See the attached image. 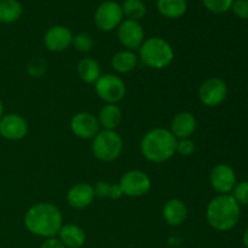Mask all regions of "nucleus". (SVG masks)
Here are the masks:
<instances>
[{"label": "nucleus", "mask_w": 248, "mask_h": 248, "mask_svg": "<svg viewBox=\"0 0 248 248\" xmlns=\"http://www.w3.org/2000/svg\"><path fill=\"white\" fill-rule=\"evenodd\" d=\"M157 11L160 15L170 19H176L183 16L188 10L186 0H157Z\"/></svg>", "instance_id": "22"}, {"label": "nucleus", "mask_w": 248, "mask_h": 248, "mask_svg": "<svg viewBox=\"0 0 248 248\" xmlns=\"http://www.w3.org/2000/svg\"><path fill=\"white\" fill-rule=\"evenodd\" d=\"M140 63L138 55L132 50L118 51L111 58V67L119 74H126V73L132 72Z\"/></svg>", "instance_id": "20"}, {"label": "nucleus", "mask_w": 248, "mask_h": 248, "mask_svg": "<svg viewBox=\"0 0 248 248\" xmlns=\"http://www.w3.org/2000/svg\"><path fill=\"white\" fill-rule=\"evenodd\" d=\"M22 5L18 0H0V22L5 24L14 23L21 17Z\"/></svg>", "instance_id": "23"}, {"label": "nucleus", "mask_w": 248, "mask_h": 248, "mask_svg": "<svg viewBox=\"0 0 248 248\" xmlns=\"http://www.w3.org/2000/svg\"><path fill=\"white\" fill-rule=\"evenodd\" d=\"M77 70L80 79L86 84H94L102 75L101 65L92 57H85L80 60Z\"/></svg>", "instance_id": "21"}, {"label": "nucleus", "mask_w": 248, "mask_h": 248, "mask_svg": "<svg viewBox=\"0 0 248 248\" xmlns=\"http://www.w3.org/2000/svg\"><path fill=\"white\" fill-rule=\"evenodd\" d=\"M57 236L65 248H81L86 242L85 232L75 224H63Z\"/></svg>", "instance_id": "18"}, {"label": "nucleus", "mask_w": 248, "mask_h": 248, "mask_svg": "<svg viewBox=\"0 0 248 248\" xmlns=\"http://www.w3.org/2000/svg\"><path fill=\"white\" fill-rule=\"evenodd\" d=\"M210 183L218 195H227L232 193L236 186V173L228 164H218L211 171Z\"/></svg>", "instance_id": "12"}, {"label": "nucleus", "mask_w": 248, "mask_h": 248, "mask_svg": "<svg viewBox=\"0 0 248 248\" xmlns=\"http://www.w3.org/2000/svg\"><path fill=\"white\" fill-rule=\"evenodd\" d=\"M232 10L239 18L248 19V0H234Z\"/></svg>", "instance_id": "30"}, {"label": "nucleus", "mask_w": 248, "mask_h": 248, "mask_svg": "<svg viewBox=\"0 0 248 248\" xmlns=\"http://www.w3.org/2000/svg\"><path fill=\"white\" fill-rule=\"evenodd\" d=\"M138 58L147 67L160 70L173 62L174 51L171 44L164 38L153 36L143 41L138 48Z\"/></svg>", "instance_id": "4"}, {"label": "nucleus", "mask_w": 248, "mask_h": 248, "mask_svg": "<svg viewBox=\"0 0 248 248\" xmlns=\"http://www.w3.org/2000/svg\"><path fill=\"white\" fill-rule=\"evenodd\" d=\"M40 248H65L64 245L58 240V237H50L45 239V241L41 244Z\"/></svg>", "instance_id": "31"}, {"label": "nucleus", "mask_w": 248, "mask_h": 248, "mask_svg": "<svg viewBox=\"0 0 248 248\" xmlns=\"http://www.w3.org/2000/svg\"><path fill=\"white\" fill-rule=\"evenodd\" d=\"M124 21L121 4L114 0L101 2L94 11V24L102 31H111Z\"/></svg>", "instance_id": "8"}, {"label": "nucleus", "mask_w": 248, "mask_h": 248, "mask_svg": "<svg viewBox=\"0 0 248 248\" xmlns=\"http://www.w3.org/2000/svg\"><path fill=\"white\" fill-rule=\"evenodd\" d=\"M29 126L26 119L16 113H10L0 119V135L9 140H21L28 135Z\"/></svg>", "instance_id": "13"}, {"label": "nucleus", "mask_w": 248, "mask_h": 248, "mask_svg": "<svg viewBox=\"0 0 248 248\" xmlns=\"http://www.w3.org/2000/svg\"><path fill=\"white\" fill-rule=\"evenodd\" d=\"M94 198L93 186L89 183H77L67 193V202L68 205L75 210H84L87 208L92 202Z\"/></svg>", "instance_id": "15"}, {"label": "nucleus", "mask_w": 248, "mask_h": 248, "mask_svg": "<svg viewBox=\"0 0 248 248\" xmlns=\"http://www.w3.org/2000/svg\"><path fill=\"white\" fill-rule=\"evenodd\" d=\"M188 217V207L181 199H170L162 207V218L171 227L183 224Z\"/></svg>", "instance_id": "17"}, {"label": "nucleus", "mask_w": 248, "mask_h": 248, "mask_svg": "<svg viewBox=\"0 0 248 248\" xmlns=\"http://www.w3.org/2000/svg\"><path fill=\"white\" fill-rule=\"evenodd\" d=\"M24 227L35 236L50 239L57 236L63 225L62 212L51 202H38L24 215Z\"/></svg>", "instance_id": "1"}, {"label": "nucleus", "mask_w": 248, "mask_h": 248, "mask_svg": "<svg viewBox=\"0 0 248 248\" xmlns=\"http://www.w3.org/2000/svg\"><path fill=\"white\" fill-rule=\"evenodd\" d=\"M70 131L80 140H93L101 131L97 116L89 111H79L70 119Z\"/></svg>", "instance_id": "11"}, {"label": "nucleus", "mask_w": 248, "mask_h": 248, "mask_svg": "<svg viewBox=\"0 0 248 248\" xmlns=\"http://www.w3.org/2000/svg\"><path fill=\"white\" fill-rule=\"evenodd\" d=\"M4 116V104H2L1 99H0V119Z\"/></svg>", "instance_id": "33"}, {"label": "nucleus", "mask_w": 248, "mask_h": 248, "mask_svg": "<svg viewBox=\"0 0 248 248\" xmlns=\"http://www.w3.org/2000/svg\"><path fill=\"white\" fill-rule=\"evenodd\" d=\"M97 120L103 130L115 131L123 120V111L118 104L106 103L99 109Z\"/></svg>", "instance_id": "19"}, {"label": "nucleus", "mask_w": 248, "mask_h": 248, "mask_svg": "<svg viewBox=\"0 0 248 248\" xmlns=\"http://www.w3.org/2000/svg\"><path fill=\"white\" fill-rule=\"evenodd\" d=\"M121 9L126 19L131 21L140 22L147 15V6L143 0H124Z\"/></svg>", "instance_id": "24"}, {"label": "nucleus", "mask_w": 248, "mask_h": 248, "mask_svg": "<svg viewBox=\"0 0 248 248\" xmlns=\"http://www.w3.org/2000/svg\"><path fill=\"white\" fill-rule=\"evenodd\" d=\"M124 140L116 131L101 130L92 140V153L102 162H113L121 155Z\"/></svg>", "instance_id": "5"}, {"label": "nucleus", "mask_w": 248, "mask_h": 248, "mask_svg": "<svg viewBox=\"0 0 248 248\" xmlns=\"http://www.w3.org/2000/svg\"><path fill=\"white\" fill-rule=\"evenodd\" d=\"M123 194L128 198H142L152 189L149 174L140 170H130L125 172L119 182Z\"/></svg>", "instance_id": "7"}, {"label": "nucleus", "mask_w": 248, "mask_h": 248, "mask_svg": "<svg viewBox=\"0 0 248 248\" xmlns=\"http://www.w3.org/2000/svg\"><path fill=\"white\" fill-rule=\"evenodd\" d=\"M72 45L74 46L75 50H78L79 52L86 53L90 52V51L93 48L94 40L93 38H92L91 34L81 31V33H78L73 36Z\"/></svg>", "instance_id": "25"}, {"label": "nucleus", "mask_w": 248, "mask_h": 248, "mask_svg": "<svg viewBox=\"0 0 248 248\" xmlns=\"http://www.w3.org/2000/svg\"><path fill=\"white\" fill-rule=\"evenodd\" d=\"M93 85L97 96L106 103L118 104L125 98L126 84L116 74H102Z\"/></svg>", "instance_id": "6"}, {"label": "nucleus", "mask_w": 248, "mask_h": 248, "mask_svg": "<svg viewBox=\"0 0 248 248\" xmlns=\"http://www.w3.org/2000/svg\"><path fill=\"white\" fill-rule=\"evenodd\" d=\"M242 241H244V245L246 246V248H248V227H247V229L245 230L244 236H242Z\"/></svg>", "instance_id": "32"}, {"label": "nucleus", "mask_w": 248, "mask_h": 248, "mask_svg": "<svg viewBox=\"0 0 248 248\" xmlns=\"http://www.w3.org/2000/svg\"><path fill=\"white\" fill-rule=\"evenodd\" d=\"M196 119L190 111H179L172 118L169 130L177 140L190 138L196 130Z\"/></svg>", "instance_id": "16"}, {"label": "nucleus", "mask_w": 248, "mask_h": 248, "mask_svg": "<svg viewBox=\"0 0 248 248\" xmlns=\"http://www.w3.org/2000/svg\"><path fill=\"white\" fill-rule=\"evenodd\" d=\"M93 189H94V195H96L97 198L111 199V195H113L114 184L108 183V182L99 181L94 184Z\"/></svg>", "instance_id": "29"}, {"label": "nucleus", "mask_w": 248, "mask_h": 248, "mask_svg": "<svg viewBox=\"0 0 248 248\" xmlns=\"http://www.w3.org/2000/svg\"><path fill=\"white\" fill-rule=\"evenodd\" d=\"M232 196L236 200L240 206H248V181H242L236 183Z\"/></svg>", "instance_id": "27"}, {"label": "nucleus", "mask_w": 248, "mask_h": 248, "mask_svg": "<svg viewBox=\"0 0 248 248\" xmlns=\"http://www.w3.org/2000/svg\"><path fill=\"white\" fill-rule=\"evenodd\" d=\"M241 217V206L232 194L217 195L208 202L206 219L210 227L217 232H229L234 229Z\"/></svg>", "instance_id": "3"}, {"label": "nucleus", "mask_w": 248, "mask_h": 248, "mask_svg": "<svg viewBox=\"0 0 248 248\" xmlns=\"http://www.w3.org/2000/svg\"><path fill=\"white\" fill-rule=\"evenodd\" d=\"M176 153L181 154L182 156H190L195 153V143L190 138L177 140Z\"/></svg>", "instance_id": "28"}, {"label": "nucleus", "mask_w": 248, "mask_h": 248, "mask_svg": "<svg viewBox=\"0 0 248 248\" xmlns=\"http://www.w3.org/2000/svg\"><path fill=\"white\" fill-rule=\"evenodd\" d=\"M202 2L208 11L219 15L232 10L234 0H202Z\"/></svg>", "instance_id": "26"}, {"label": "nucleus", "mask_w": 248, "mask_h": 248, "mask_svg": "<svg viewBox=\"0 0 248 248\" xmlns=\"http://www.w3.org/2000/svg\"><path fill=\"white\" fill-rule=\"evenodd\" d=\"M116 34L121 45L126 50H138L145 40L144 28L137 21L124 19L116 28Z\"/></svg>", "instance_id": "10"}, {"label": "nucleus", "mask_w": 248, "mask_h": 248, "mask_svg": "<svg viewBox=\"0 0 248 248\" xmlns=\"http://www.w3.org/2000/svg\"><path fill=\"white\" fill-rule=\"evenodd\" d=\"M73 36V31L68 27L57 24L46 31L44 35V45L51 52H62L72 46Z\"/></svg>", "instance_id": "14"}, {"label": "nucleus", "mask_w": 248, "mask_h": 248, "mask_svg": "<svg viewBox=\"0 0 248 248\" xmlns=\"http://www.w3.org/2000/svg\"><path fill=\"white\" fill-rule=\"evenodd\" d=\"M198 96L203 106L215 108L225 101L228 96V86L219 78H210L200 85Z\"/></svg>", "instance_id": "9"}, {"label": "nucleus", "mask_w": 248, "mask_h": 248, "mask_svg": "<svg viewBox=\"0 0 248 248\" xmlns=\"http://www.w3.org/2000/svg\"><path fill=\"white\" fill-rule=\"evenodd\" d=\"M143 1H144V0H143Z\"/></svg>", "instance_id": "34"}, {"label": "nucleus", "mask_w": 248, "mask_h": 248, "mask_svg": "<svg viewBox=\"0 0 248 248\" xmlns=\"http://www.w3.org/2000/svg\"><path fill=\"white\" fill-rule=\"evenodd\" d=\"M177 138L169 128L155 127L148 131L140 140V153L148 161L162 164L176 154Z\"/></svg>", "instance_id": "2"}]
</instances>
